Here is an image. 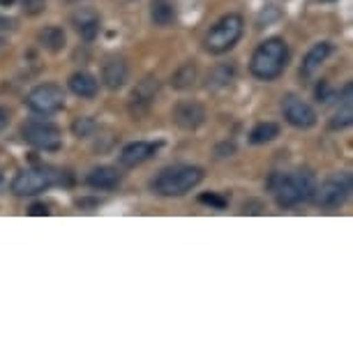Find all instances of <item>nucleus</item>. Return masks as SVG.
Returning <instances> with one entry per match:
<instances>
[{
	"instance_id": "f257e3e1",
	"label": "nucleus",
	"mask_w": 353,
	"mask_h": 353,
	"mask_svg": "<svg viewBox=\"0 0 353 353\" xmlns=\"http://www.w3.org/2000/svg\"><path fill=\"white\" fill-rule=\"evenodd\" d=\"M270 192L275 194L277 205L282 208H291L303 201H307L314 194L316 178L312 171H291V173H277L268 183Z\"/></svg>"
},
{
	"instance_id": "f03ea898",
	"label": "nucleus",
	"mask_w": 353,
	"mask_h": 353,
	"mask_svg": "<svg viewBox=\"0 0 353 353\" xmlns=\"http://www.w3.org/2000/svg\"><path fill=\"white\" fill-rule=\"evenodd\" d=\"M286 63H289V46L282 37H270L256 46L252 53L250 72L261 81H272L284 72Z\"/></svg>"
},
{
	"instance_id": "7ed1b4c3",
	"label": "nucleus",
	"mask_w": 353,
	"mask_h": 353,
	"mask_svg": "<svg viewBox=\"0 0 353 353\" xmlns=\"http://www.w3.org/2000/svg\"><path fill=\"white\" fill-rule=\"evenodd\" d=\"M203 181V171L199 166L176 164L169 169H162L152 178L150 188L159 196H183L196 188Z\"/></svg>"
},
{
	"instance_id": "20e7f679",
	"label": "nucleus",
	"mask_w": 353,
	"mask_h": 353,
	"mask_svg": "<svg viewBox=\"0 0 353 353\" xmlns=\"http://www.w3.org/2000/svg\"><path fill=\"white\" fill-rule=\"evenodd\" d=\"M63 183L65 185L72 183L68 171H58L51 169V166H32V169H23L17 173L10 190L17 196H35L42 194L44 190L53 188V185H63Z\"/></svg>"
},
{
	"instance_id": "39448f33",
	"label": "nucleus",
	"mask_w": 353,
	"mask_h": 353,
	"mask_svg": "<svg viewBox=\"0 0 353 353\" xmlns=\"http://www.w3.org/2000/svg\"><path fill=\"white\" fill-rule=\"evenodd\" d=\"M243 17L241 14H226L222 17L219 21L212 26L208 30V35H205L203 44H205V51L210 53H226L231 51L233 46L238 44V39L243 37Z\"/></svg>"
},
{
	"instance_id": "423d86ee",
	"label": "nucleus",
	"mask_w": 353,
	"mask_h": 353,
	"mask_svg": "<svg viewBox=\"0 0 353 353\" xmlns=\"http://www.w3.org/2000/svg\"><path fill=\"white\" fill-rule=\"evenodd\" d=\"M26 106L39 116H53L65 106V90L56 83H42L35 85L28 95H26Z\"/></svg>"
},
{
	"instance_id": "0eeeda50",
	"label": "nucleus",
	"mask_w": 353,
	"mask_h": 353,
	"mask_svg": "<svg viewBox=\"0 0 353 353\" xmlns=\"http://www.w3.org/2000/svg\"><path fill=\"white\" fill-rule=\"evenodd\" d=\"M351 194V176L349 173H335L328 181L314 188V201L321 208H339Z\"/></svg>"
},
{
	"instance_id": "6e6552de",
	"label": "nucleus",
	"mask_w": 353,
	"mask_h": 353,
	"mask_svg": "<svg viewBox=\"0 0 353 353\" xmlns=\"http://www.w3.org/2000/svg\"><path fill=\"white\" fill-rule=\"evenodd\" d=\"M21 137L26 143H30L37 150H58L63 145V134L53 123L46 121H28L23 123Z\"/></svg>"
},
{
	"instance_id": "1a4fd4ad",
	"label": "nucleus",
	"mask_w": 353,
	"mask_h": 353,
	"mask_svg": "<svg viewBox=\"0 0 353 353\" xmlns=\"http://www.w3.org/2000/svg\"><path fill=\"white\" fill-rule=\"evenodd\" d=\"M157 92H159V81L155 77H145L143 81H139L128 102L132 118H143L152 109V104H155Z\"/></svg>"
},
{
	"instance_id": "9d476101",
	"label": "nucleus",
	"mask_w": 353,
	"mask_h": 353,
	"mask_svg": "<svg viewBox=\"0 0 353 353\" xmlns=\"http://www.w3.org/2000/svg\"><path fill=\"white\" fill-rule=\"evenodd\" d=\"M282 111L286 123L298 130H310L316 125V111L307 102H303L298 95H286L282 99Z\"/></svg>"
},
{
	"instance_id": "9b49d317",
	"label": "nucleus",
	"mask_w": 353,
	"mask_h": 353,
	"mask_svg": "<svg viewBox=\"0 0 353 353\" xmlns=\"http://www.w3.org/2000/svg\"><path fill=\"white\" fill-rule=\"evenodd\" d=\"M203 121H205V109L199 102H194V99H185V102L176 104V109H173V123L188 132L201 128Z\"/></svg>"
},
{
	"instance_id": "f8f14e48",
	"label": "nucleus",
	"mask_w": 353,
	"mask_h": 353,
	"mask_svg": "<svg viewBox=\"0 0 353 353\" xmlns=\"http://www.w3.org/2000/svg\"><path fill=\"white\" fill-rule=\"evenodd\" d=\"M72 26H74V30L81 35V39H85V42H92V39L99 35L102 19H99V14L95 10L79 8L74 14H72Z\"/></svg>"
},
{
	"instance_id": "ddd939ff",
	"label": "nucleus",
	"mask_w": 353,
	"mask_h": 353,
	"mask_svg": "<svg viewBox=\"0 0 353 353\" xmlns=\"http://www.w3.org/2000/svg\"><path fill=\"white\" fill-rule=\"evenodd\" d=\"M157 148H159V143H148V141H134V143L125 145L121 152V164L132 169V166L148 162V159L157 152Z\"/></svg>"
},
{
	"instance_id": "4468645a",
	"label": "nucleus",
	"mask_w": 353,
	"mask_h": 353,
	"mask_svg": "<svg viewBox=\"0 0 353 353\" xmlns=\"http://www.w3.org/2000/svg\"><path fill=\"white\" fill-rule=\"evenodd\" d=\"M130 77V68L123 58H111V61L104 63L102 68V83L106 85L109 90H118L123 88L125 81Z\"/></svg>"
},
{
	"instance_id": "2eb2a0df",
	"label": "nucleus",
	"mask_w": 353,
	"mask_h": 353,
	"mask_svg": "<svg viewBox=\"0 0 353 353\" xmlns=\"http://www.w3.org/2000/svg\"><path fill=\"white\" fill-rule=\"evenodd\" d=\"M85 183H88V188L92 190H116L118 185L123 183V176L118 173V169H113V166H97V169H92L88 173Z\"/></svg>"
},
{
	"instance_id": "dca6fc26",
	"label": "nucleus",
	"mask_w": 353,
	"mask_h": 353,
	"mask_svg": "<svg viewBox=\"0 0 353 353\" xmlns=\"http://www.w3.org/2000/svg\"><path fill=\"white\" fill-rule=\"evenodd\" d=\"M351 83H346L344 85V90H342V99H339V104H337V109L335 113H332V118H330V128L332 130H344V128H349V125L353 123V102H351Z\"/></svg>"
},
{
	"instance_id": "f3484780",
	"label": "nucleus",
	"mask_w": 353,
	"mask_h": 353,
	"mask_svg": "<svg viewBox=\"0 0 353 353\" xmlns=\"http://www.w3.org/2000/svg\"><path fill=\"white\" fill-rule=\"evenodd\" d=\"M70 90L81 99H92L99 92V83L88 72H74L70 77Z\"/></svg>"
},
{
	"instance_id": "a211bd4d",
	"label": "nucleus",
	"mask_w": 353,
	"mask_h": 353,
	"mask_svg": "<svg viewBox=\"0 0 353 353\" xmlns=\"http://www.w3.org/2000/svg\"><path fill=\"white\" fill-rule=\"evenodd\" d=\"M150 19L159 28H169V26L176 23V5L171 0H152Z\"/></svg>"
},
{
	"instance_id": "6ab92c4d",
	"label": "nucleus",
	"mask_w": 353,
	"mask_h": 353,
	"mask_svg": "<svg viewBox=\"0 0 353 353\" xmlns=\"http://www.w3.org/2000/svg\"><path fill=\"white\" fill-rule=\"evenodd\" d=\"M330 51H332V46L328 42H319V44L312 46V49L307 51V56H305V61H303V70H301L303 77L314 74V72L321 68V63L330 56Z\"/></svg>"
},
{
	"instance_id": "aec40b11",
	"label": "nucleus",
	"mask_w": 353,
	"mask_h": 353,
	"mask_svg": "<svg viewBox=\"0 0 353 353\" xmlns=\"http://www.w3.org/2000/svg\"><path fill=\"white\" fill-rule=\"evenodd\" d=\"M37 39H39V44H42L44 49L51 51V53L63 51L65 44H68V37H65L63 28H58V26H46V28L39 30Z\"/></svg>"
},
{
	"instance_id": "412c9836",
	"label": "nucleus",
	"mask_w": 353,
	"mask_h": 353,
	"mask_svg": "<svg viewBox=\"0 0 353 353\" xmlns=\"http://www.w3.org/2000/svg\"><path fill=\"white\" fill-rule=\"evenodd\" d=\"M233 79H236V70H233V65H217V68L210 70L208 81H205V88L208 90H224V88H229Z\"/></svg>"
},
{
	"instance_id": "4be33fe9",
	"label": "nucleus",
	"mask_w": 353,
	"mask_h": 353,
	"mask_svg": "<svg viewBox=\"0 0 353 353\" xmlns=\"http://www.w3.org/2000/svg\"><path fill=\"white\" fill-rule=\"evenodd\" d=\"M196 81V65L194 63H185L176 74L171 77V85L178 90H188Z\"/></svg>"
},
{
	"instance_id": "5701e85b",
	"label": "nucleus",
	"mask_w": 353,
	"mask_h": 353,
	"mask_svg": "<svg viewBox=\"0 0 353 353\" xmlns=\"http://www.w3.org/2000/svg\"><path fill=\"white\" fill-rule=\"evenodd\" d=\"M277 137H279V125H275V123H259L256 128L250 132V141L254 145L268 143Z\"/></svg>"
},
{
	"instance_id": "b1692460",
	"label": "nucleus",
	"mask_w": 353,
	"mask_h": 353,
	"mask_svg": "<svg viewBox=\"0 0 353 353\" xmlns=\"http://www.w3.org/2000/svg\"><path fill=\"white\" fill-rule=\"evenodd\" d=\"M95 130H97V123L92 121V118H77L74 125H72V132H74V137H79V139L90 137Z\"/></svg>"
},
{
	"instance_id": "393cba45",
	"label": "nucleus",
	"mask_w": 353,
	"mask_h": 353,
	"mask_svg": "<svg viewBox=\"0 0 353 353\" xmlns=\"http://www.w3.org/2000/svg\"><path fill=\"white\" fill-rule=\"evenodd\" d=\"M21 10L26 14L37 17L46 10V0H21Z\"/></svg>"
},
{
	"instance_id": "a878e982",
	"label": "nucleus",
	"mask_w": 353,
	"mask_h": 353,
	"mask_svg": "<svg viewBox=\"0 0 353 353\" xmlns=\"http://www.w3.org/2000/svg\"><path fill=\"white\" fill-rule=\"evenodd\" d=\"M199 201L205 203V205H212V208H219V210L226 208V199L219 196V194H212V192H210V194H201V196H199Z\"/></svg>"
},
{
	"instance_id": "bb28decb",
	"label": "nucleus",
	"mask_w": 353,
	"mask_h": 353,
	"mask_svg": "<svg viewBox=\"0 0 353 353\" xmlns=\"http://www.w3.org/2000/svg\"><path fill=\"white\" fill-rule=\"evenodd\" d=\"M30 215H35V217H39V215H49V205H44V203H35V205H30Z\"/></svg>"
},
{
	"instance_id": "cd10ccee",
	"label": "nucleus",
	"mask_w": 353,
	"mask_h": 353,
	"mask_svg": "<svg viewBox=\"0 0 353 353\" xmlns=\"http://www.w3.org/2000/svg\"><path fill=\"white\" fill-rule=\"evenodd\" d=\"M12 28H14V21H12L10 17L0 14V30H12Z\"/></svg>"
},
{
	"instance_id": "c85d7f7f",
	"label": "nucleus",
	"mask_w": 353,
	"mask_h": 353,
	"mask_svg": "<svg viewBox=\"0 0 353 353\" xmlns=\"http://www.w3.org/2000/svg\"><path fill=\"white\" fill-rule=\"evenodd\" d=\"M8 123H10V113L3 109V106H0V130L3 128H8Z\"/></svg>"
},
{
	"instance_id": "c756f323",
	"label": "nucleus",
	"mask_w": 353,
	"mask_h": 353,
	"mask_svg": "<svg viewBox=\"0 0 353 353\" xmlns=\"http://www.w3.org/2000/svg\"><path fill=\"white\" fill-rule=\"evenodd\" d=\"M3 183H5V173H3V169H0V188H3Z\"/></svg>"
},
{
	"instance_id": "7c9ffc66",
	"label": "nucleus",
	"mask_w": 353,
	"mask_h": 353,
	"mask_svg": "<svg viewBox=\"0 0 353 353\" xmlns=\"http://www.w3.org/2000/svg\"><path fill=\"white\" fill-rule=\"evenodd\" d=\"M14 0H0V5H12Z\"/></svg>"
},
{
	"instance_id": "2f4dec72",
	"label": "nucleus",
	"mask_w": 353,
	"mask_h": 353,
	"mask_svg": "<svg viewBox=\"0 0 353 353\" xmlns=\"http://www.w3.org/2000/svg\"><path fill=\"white\" fill-rule=\"evenodd\" d=\"M3 44H5V42H3V39H0V49H3Z\"/></svg>"
},
{
	"instance_id": "473e14b6",
	"label": "nucleus",
	"mask_w": 353,
	"mask_h": 353,
	"mask_svg": "<svg viewBox=\"0 0 353 353\" xmlns=\"http://www.w3.org/2000/svg\"><path fill=\"white\" fill-rule=\"evenodd\" d=\"M323 3H330V0H323Z\"/></svg>"
}]
</instances>
